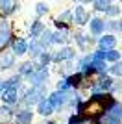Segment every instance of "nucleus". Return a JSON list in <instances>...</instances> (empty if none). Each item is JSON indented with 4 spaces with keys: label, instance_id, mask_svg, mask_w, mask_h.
<instances>
[{
    "label": "nucleus",
    "instance_id": "f704fd0d",
    "mask_svg": "<svg viewBox=\"0 0 122 124\" xmlns=\"http://www.w3.org/2000/svg\"><path fill=\"white\" fill-rule=\"evenodd\" d=\"M56 89H57V91H63V93H69L72 87H70V83H69V80H67V78H57Z\"/></svg>",
    "mask_w": 122,
    "mask_h": 124
},
{
    "label": "nucleus",
    "instance_id": "aec40b11",
    "mask_svg": "<svg viewBox=\"0 0 122 124\" xmlns=\"http://www.w3.org/2000/svg\"><path fill=\"white\" fill-rule=\"evenodd\" d=\"M45 50L46 48L41 45L39 39H30V45H28V57H30L31 61H37Z\"/></svg>",
    "mask_w": 122,
    "mask_h": 124
},
{
    "label": "nucleus",
    "instance_id": "423d86ee",
    "mask_svg": "<svg viewBox=\"0 0 122 124\" xmlns=\"http://www.w3.org/2000/svg\"><path fill=\"white\" fill-rule=\"evenodd\" d=\"M113 85H115V78L111 74L96 76V78H92V87L89 93H111Z\"/></svg>",
    "mask_w": 122,
    "mask_h": 124
},
{
    "label": "nucleus",
    "instance_id": "c9c22d12",
    "mask_svg": "<svg viewBox=\"0 0 122 124\" xmlns=\"http://www.w3.org/2000/svg\"><path fill=\"white\" fill-rule=\"evenodd\" d=\"M111 93L115 96H122V78H115V85H113Z\"/></svg>",
    "mask_w": 122,
    "mask_h": 124
},
{
    "label": "nucleus",
    "instance_id": "39448f33",
    "mask_svg": "<svg viewBox=\"0 0 122 124\" xmlns=\"http://www.w3.org/2000/svg\"><path fill=\"white\" fill-rule=\"evenodd\" d=\"M13 26L8 19H0V52L8 50L11 46V41H13Z\"/></svg>",
    "mask_w": 122,
    "mask_h": 124
},
{
    "label": "nucleus",
    "instance_id": "6e6552de",
    "mask_svg": "<svg viewBox=\"0 0 122 124\" xmlns=\"http://www.w3.org/2000/svg\"><path fill=\"white\" fill-rule=\"evenodd\" d=\"M72 13H74V26L76 28H83V26L89 24V21H91V13H89V9H87L83 4H74V8H72Z\"/></svg>",
    "mask_w": 122,
    "mask_h": 124
},
{
    "label": "nucleus",
    "instance_id": "2eb2a0df",
    "mask_svg": "<svg viewBox=\"0 0 122 124\" xmlns=\"http://www.w3.org/2000/svg\"><path fill=\"white\" fill-rule=\"evenodd\" d=\"M0 104H8V106H13V108L19 109L20 108V93L17 89H6L2 96H0Z\"/></svg>",
    "mask_w": 122,
    "mask_h": 124
},
{
    "label": "nucleus",
    "instance_id": "7c9ffc66",
    "mask_svg": "<svg viewBox=\"0 0 122 124\" xmlns=\"http://www.w3.org/2000/svg\"><path fill=\"white\" fill-rule=\"evenodd\" d=\"M96 76H104V74H109V63L107 61H92L91 63Z\"/></svg>",
    "mask_w": 122,
    "mask_h": 124
},
{
    "label": "nucleus",
    "instance_id": "4be33fe9",
    "mask_svg": "<svg viewBox=\"0 0 122 124\" xmlns=\"http://www.w3.org/2000/svg\"><path fill=\"white\" fill-rule=\"evenodd\" d=\"M67 80H69V83H70L72 89H80L83 87V83L87 82V78L83 76V72H80V70H76V72H72L70 76H67Z\"/></svg>",
    "mask_w": 122,
    "mask_h": 124
},
{
    "label": "nucleus",
    "instance_id": "1a4fd4ad",
    "mask_svg": "<svg viewBox=\"0 0 122 124\" xmlns=\"http://www.w3.org/2000/svg\"><path fill=\"white\" fill-rule=\"evenodd\" d=\"M17 59H19V57H17L11 50L0 52V74L11 72L13 69H17Z\"/></svg>",
    "mask_w": 122,
    "mask_h": 124
},
{
    "label": "nucleus",
    "instance_id": "473e14b6",
    "mask_svg": "<svg viewBox=\"0 0 122 124\" xmlns=\"http://www.w3.org/2000/svg\"><path fill=\"white\" fill-rule=\"evenodd\" d=\"M111 4H113L111 0H94L91 6H92V11H94V13H104Z\"/></svg>",
    "mask_w": 122,
    "mask_h": 124
},
{
    "label": "nucleus",
    "instance_id": "9b49d317",
    "mask_svg": "<svg viewBox=\"0 0 122 124\" xmlns=\"http://www.w3.org/2000/svg\"><path fill=\"white\" fill-rule=\"evenodd\" d=\"M35 120V109L33 108H19L15 111L13 124H33Z\"/></svg>",
    "mask_w": 122,
    "mask_h": 124
},
{
    "label": "nucleus",
    "instance_id": "0eeeda50",
    "mask_svg": "<svg viewBox=\"0 0 122 124\" xmlns=\"http://www.w3.org/2000/svg\"><path fill=\"white\" fill-rule=\"evenodd\" d=\"M48 100H50V104L54 106L56 113H57V115H61V113H63V111L67 109L69 94L63 93V91H57V89H52L50 93H48Z\"/></svg>",
    "mask_w": 122,
    "mask_h": 124
},
{
    "label": "nucleus",
    "instance_id": "b1692460",
    "mask_svg": "<svg viewBox=\"0 0 122 124\" xmlns=\"http://www.w3.org/2000/svg\"><path fill=\"white\" fill-rule=\"evenodd\" d=\"M39 41L46 50H52V46H56V45H54V30H52V28H46V30L41 33Z\"/></svg>",
    "mask_w": 122,
    "mask_h": 124
},
{
    "label": "nucleus",
    "instance_id": "4468645a",
    "mask_svg": "<svg viewBox=\"0 0 122 124\" xmlns=\"http://www.w3.org/2000/svg\"><path fill=\"white\" fill-rule=\"evenodd\" d=\"M118 46V37L115 33H104L96 39V48H102V50H109V48H117Z\"/></svg>",
    "mask_w": 122,
    "mask_h": 124
},
{
    "label": "nucleus",
    "instance_id": "a878e982",
    "mask_svg": "<svg viewBox=\"0 0 122 124\" xmlns=\"http://www.w3.org/2000/svg\"><path fill=\"white\" fill-rule=\"evenodd\" d=\"M122 17V6L120 4H111L104 11V19H120Z\"/></svg>",
    "mask_w": 122,
    "mask_h": 124
},
{
    "label": "nucleus",
    "instance_id": "ea45409f",
    "mask_svg": "<svg viewBox=\"0 0 122 124\" xmlns=\"http://www.w3.org/2000/svg\"><path fill=\"white\" fill-rule=\"evenodd\" d=\"M118 26H120V35H122V17L118 19Z\"/></svg>",
    "mask_w": 122,
    "mask_h": 124
},
{
    "label": "nucleus",
    "instance_id": "a211bd4d",
    "mask_svg": "<svg viewBox=\"0 0 122 124\" xmlns=\"http://www.w3.org/2000/svg\"><path fill=\"white\" fill-rule=\"evenodd\" d=\"M45 30H46V24L43 22V19H33L28 24V37L30 39H39Z\"/></svg>",
    "mask_w": 122,
    "mask_h": 124
},
{
    "label": "nucleus",
    "instance_id": "79ce46f5",
    "mask_svg": "<svg viewBox=\"0 0 122 124\" xmlns=\"http://www.w3.org/2000/svg\"><path fill=\"white\" fill-rule=\"evenodd\" d=\"M0 124H2V122H0Z\"/></svg>",
    "mask_w": 122,
    "mask_h": 124
},
{
    "label": "nucleus",
    "instance_id": "2f4dec72",
    "mask_svg": "<svg viewBox=\"0 0 122 124\" xmlns=\"http://www.w3.org/2000/svg\"><path fill=\"white\" fill-rule=\"evenodd\" d=\"M106 31L107 33H120V26H118V19H106Z\"/></svg>",
    "mask_w": 122,
    "mask_h": 124
},
{
    "label": "nucleus",
    "instance_id": "4c0bfd02",
    "mask_svg": "<svg viewBox=\"0 0 122 124\" xmlns=\"http://www.w3.org/2000/svg\"><path fill=\"white\" fill-rule=\"evenodd\" d=\"M6 89H8V82H6V78H0V96L4 93Z\"/></svg>",
    "mask_w": 122,
    "mask_h": 124
},
{
    "label": "nucleus",
    "instance_id": "a19ab883",
    "mask_svg": "<svg viewBox=\"0 0 122 124\" xmlns=\"http://www.w3.org/2000/svg\"><path fill=\"white\" fill-rule=\"evenodd\" d=\"M111 2H113V4H117V2H120V0H111Z\"/></svg>",
    "mask_w": 122,
    "mask_h": 124
},
{
    "label": "nucleus",
    "instance_id": "7ed1b4c3",
    "mask_svg": "<svg viewBox=\"0 0 122 124\" xmlns=\"http://www.w3.org/2000/svg\"><path fill=\"white\" fill-rule=\"evenodd\" d=\"M80 57V52L74 45H65V46H57L54 50V65H61L67 61H76Z\"/></svg>",
    "mask_w": 122,
    "mask_h": 124
},
{
    "label": "nucleus",
    "instance_id": "72a5a7b5",
    "mask_svg": "<svg viewBox=\"0 0 122 124\" xmlns=\"http://www.w3.org/2000/svg\"><path fill=\"white\" fill-rule=\"evenodd\" d=\"M109 74H111L113 78H122V59L109 65Z\"/></svg>",
    "mask_w": 122,
    "mask_h": 124
},
{
    "label": "nucleus",
    "instance_id": "20e7f679",
    "mask_svg": "<svg viewBox=\"0 0 122 124\" xmlns=\"http://www.w3.org/2000/svg\"><path fill=\"white\" fill-rule=\"evenodd\" d=\"M50 78H52L50 67H43V65L37 63V67H35V70L31 72V76L26 78V83H28V85H48Z\"/></svg>",
    "mask_w": 122,
    "mask_h": 124
},
{
    "label": "nucleus",
    "instance_id": "f3484780",
    "mask_svg": "<svg viewBox=\"0 0 122 124\" xmlns=\"http://www.w3.org/2000/svg\"><path fill=\"white\" fill-rule=\"evenodd\" d=\"M35 67H37V63H35V61H31L30 57H28V59H24V61H19V63H17L15 72L20 74V76L26 80V78H30V76H31V72L35 70Z\"/></svg>",
    "mask_w": 122,
    "mask_h": 124
},
{
    "label": "nucleus",
    "instance_id": "393cba45",
    "mask_svg": "<svg viewBox=\"0 0 122 124\" xmlns=\"http://www.w3.org/2000/svg\"><path fill=\"white\" fill-rule=\"evenodd\" d=\"M33 13H35L37 19H43V17H46L48 13H50V4L48 2H35V6H33Z\"/></svg>",
    "mask_w": 122,
    "mask_h": 124
},
{
    "label": "nucleus",
    "instance_id": "f8f14e48",
    "mask_svg": "<svg viewBox=\"0 0 122 124\" xmlns=\"http://www.w3.org/2000/svg\"><path fill=\"white\" fill-rule=\"evenodd\" d=\"M20 2L19 0H0V19H9L11 15L19 13Z\"/></svg>",
    "mask_w": 122,
    "mask_h": 124
},
{
    "label": "nucleus",
    "instance_id": "cd10ccee",
    "mask_svg": "<svg viewBox=\"0 0 122 124\" xmlns=\"http://www.w3.org/2000/svg\"><path fill=\"white\" fill-rule=\"evenodd\" d=\"M91 63H92L91 52H87V54H80V57L76 59V70H85Z\"/></svg>",
    "mask_w": 122,
    "mask_h": 124
},
{
    "label": "nucleus",
    "instance_id": "9d476101",
    "mask_svg": "<svg viewBox=\"0 0 122 124\" xmlns=\"http://www.w3.org/2000/svg\"><path fill=\"white\" fill-rule=\"evenodd\" d=\"M28 45H30V39H26V37H22V35H15L13 41H11L9 50L20 59V57L28 56Z\"/></svg>",
    "mask_w": 122,
    "mask_h": 124
},
{
    "label": "nucleus",
    "instance_id": "f03ea898",
    "mask_svg": "<svg viewBox=\"0 0 122 124\" xmlns=\"http://www.w3.org/2000/svg\"><path fill=\"white\" fill-rule=\"evenodd\" d=\"M96 39L98 37H92L91 33H85L81 28L72 31V43L78 48V52H81V54H87L91 46H96Z\"/></svg>",
    "mask_w": 122,
    "mask_h": 124
},
{
    "label": "nucleus",
    "instance_id": "5701e85b",
    "mask_svg": "<svg viewBox=\"0 0 122 124\" xmlns=\"http://www.w3.org/2000/svg\"><path fill=\"white\" fill-rule=\"evenodd\" d=\"M56 72L59 78H67L70 76L72 72H76V61H67V63H61V65H57Z\"/></svg>",
    "mask_w": 122,
    "mask_h": 124
},
{
    "label": "nucleus",
    "instance_id": "e433bc0d",
    "mask_svg": "<svg viewBox=\"0 0 122 124\" xmlns=\"http://www.w3.org/2000/svg\"><path fill=\"white\" fill-rule=\"evenodd\" d=\"M54 28H56V30H70V26H69V24L59 22V21H56V19H54Z\"/></svg>",
    "mask_w": 122,
    "mask_h": 124
},
{
    "label": "nucleus",
    "instance_id": "ddd939ff",
    "mask_svg": "<svg viewBox=\"0 0 122 124\" xmlns=\"http://www.w3.org/2000/svg\"><path fill=\"white\" fill-rule=\"evenodd\" d=\"M87 30H89V33H91L92 37L104 35V33H106V19H102V17H98V15H92L89 24H87Z\"/></svg>",
    "mask_w": 122,
    "mask_h": 124
},
{
    "label": "nucleus",
    "instance_id": "c85d7f7f",
    "mask_svg": "<svg viewBox=\"0 0 122 124\" xmlns=\"http://www.w3.org/2000/svg\"><path fill=\"white\" fill-rule=\"evenodd\" d=\"M122 59V50L120 48H109L106 50V61L111 65V63H117Z\"/></svg>",
    "mask_w": 122,
    "mask_h": 124
},
{
    "label": "nucleus",
    "instance_id": "bb28decb",
    "mask_svg": "<svg viewBox=\"0 0 122 124\" xmlns=\"http://www.w3.org/2000/svg\"><path fill=\"white\" fill-rule=\"evenodd\" d=\"M56 21L65 22V24H69V26H74V13H72V8H67V9H63L59 15L56 17Z\"/></svg>",
    "mask_w": 122,
    "mask_h": 124
},
{
    "label": "nucleus",
    "instance_id": "dca6fc26",
    "mask_svg": "<svg viewBox=\"0 0 122 124\" xmlns=\"http://www.w3.org/2000/svg\"><path fill=\"white\" fill-rule=\"evenodd\" d=\"M33 109H35V115H39L41 119H48V117H54V115H56V109H54V106L50 104L48 96L43 98Z\"/></svg>",
    "mask_w": 122,
    "mask_h": 124
},
{
    "label": "nucleus",
    "instance_id": "c756f323",
    "mask_svg": "<svg viewBox=\"0 0 122 124\" xmlns=\"http://www.w3.org/2000/svg\"><path fill=\"white\" fill-rule=\"evenodd\" d=\"M37 63L43 65V67H52L54 65V50H45L41 54V57L37 59Z\"/></svg>",
    "mask_w": 122,
    "mask_h": 124
},
{
    "label": "nucleus",
    "instance_id": "58836bf2",
    "mask_svg": "<svg viewBox=\"0 0 122 124\" xmlns=\"http://www.w3.org/2000/svg\"><path fill=\"white\" fill-rule=\"evenodd\" d=\"M74 4H83V6H87V4H92L94 0H72Z\"/></svg>",
    "mask_w": 122,
    "mask_h": 124
},
{
    "label": "nucleus",
    "instance_id": "6ab92c4d",
    "mask_svg": "<svg viewBox=\"0 0 122 124\" xmlns=\"http://www.w3.org/2000/svg\"><path fill=\"white\" fill-rule=\"evenodd\" d=\"M72 43V30H54V45L65 46Z\"/></svg>",
    "mask_w": 122,
    "mask_h": 124
},
{
    "label": "nucleus",
    "instance_id": "412c9836",
    "mask_svg": "<svg viewBox=\"0 0 122 124\" xmlns=\"http://www.w3.org/2000/svg\"><path fill=\"white\" fill-rule=\"evenodd\" d=\"M15 111H17V108H13V106L0 104V122L8 124L9 120H13V119H15Z\"/></svg>",
    "mask_w": 122,
    "mask_h": 124
},
{
    "label": "nucleus",
    "instance_id": "f257e3e1",
    "mask_svg": "<svg viewBox=\"0 0 122 124\" xmlns=\"http://www.w3.org/2000/svg\"><path fill=\"white\" fill-rule=\"evenodd\" d=\"M48 85H26L20 93V108H35L43 98L48 96Z\"/></svg>",
    "mask_w": 122,
    "mask_h": 124
}]
</instances>
